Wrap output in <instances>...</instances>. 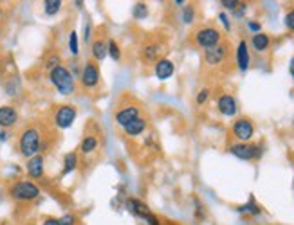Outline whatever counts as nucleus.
<instances>
[{
    "label": "nucleus",
    "mask_w": 294,
    "mask_h": 225,
    "mask_svg": "<svg viewBox=\"0 0 294 225\" xmlns=\"http://www.w3.org/2000/svg\"><path fill=\"white\" fill-rule=\"evenodd\" d=\"M80 80H82V85L85 86L87 90L96 88L101 81L100 65H98L96 62H87L82 68V76H80Z\"/></svg>",
    "instance_id": "obj_7"
},
{
    "label": "nucleus",
    "mask_w": 294,
    "mask_h": 225,
    "mask_svg": "<svg viewBox=\"0 0 294 225\" xmlns=\"http://www.w3.org/2000/svg\"><path fill=\"white\" fill-rule=\"evenodd\" d=\"M289 74H290V78H292V81H294V56L290 58V62H289Z\"/></svg>",
    "instance_id": "obj_40"
},
{
    "label": "nucleus",
    "mask_w": 294,
    "mask_h": 225,
    "mask_svg": "<svg viewBox=\"0 0 294 225\" xmlns=\"http://www.w3.org/2000/svg\"><path fill=\"white\" fill-rule=\"evenodd\" d=\"M62 8V0H46L44 2V11L47 16H55Z\"/></svg>",
    "instance_id": "obj_26"
},
{
    "label": "nucleus",
    "mask_w": 294,
    "mask_h": 225,
    "mask_svg": "<svg viewBox=\"0 0 294 225\" xmlns=\"http://www.w3.org/2000/svg\"><path fill=\"white\" fill-rule=\"evenodd\" d=\"M42 225H60V220H56V218H47Z\"/></svg>",
    "instance_id": "obj_39"
},
{
    "label": "nucleus",
    "mask_w": 294,
    "mask_h": 225,
    "mask_svg": "<svg viewBox=\"0 0 294 225\" xmlns=\"http://www.w3.org/2000/svg\"><path fill=\"white\" fill-rule=\"evenodd\" d=\"M69 49H71V52H73L74 56H78V52H80V40H78V31H71V34H69Z\"/></svg>",
    "instance_id": "obj_28"
},
{
    "label": "nucleus",
    "mask_w": 294,
    "mask_h": 225,
    "mask_svg": "<svg viewBox=\"0 0 294 225\" xmlns=\"http://www.w3.org/2000/svg\"><path fill=\"white\" fill-rule=\"evenodd\" d=\"M229 153L235 155L240 160H256L262 155V148L258 144H251V142H233L229 146Z\"/></svg>",
    "instance_id": "obj_6"
},
{
    "label": "nucleus",
    "mask_w": 294,
    "mask_h": 225,
    "mask_svg": "<svg viewBox=\"0 0 294 225\" xmlns=\"http://www.w3.org/2000/svg\"><path fill=\"white\" fill-rule=\"evenodd\" d=\"M181 20H182V24H193V20H195V8L191 4H186L184 8H182V13H181Z\"/></svg>",
    "instance_id": "obj_27"
},
{
    "label": "nucleus",
    "mask_w": 294,
    "mask_h": 225,
    "mask_svg": "<svg viewBox=\"0 0 294 225\" xmlns=\"http://www.w3.org/2000/svg\"><path fill=\"white\" fill-rule=\"evenodd\" d=\"M217 108L224 117H235L236 114H238V103H236L235 96H231V94L218 96Z\"/></svg>",
    "instance_id": "obj_13"
},
{
    "label": "nucleus",
    "mask_w": 294,
    "mask_h": 225,
    "mask_svg": "<svg viewBox=\"0 0 294 225\" xmlns=\"http://www.w3.org/2000/svg\"><path fill=\"white\" fill-rule=\"evenodd\" d=\"M218 18H220L222 26L226 27V31H229V29H231V22H229V16H227L226 13H220V14H218Z\"/></svg>",
    "instance_id": "obj_37"
},
{
    "label": "nucleus",
    "mask_w": 294,
    "mask_h": 225,
    "mask_svg": "<svg viewBox=\"0 0 294 225\" xmlns=\"http://www.w3.org/2000/svg\"><path fill=\"white\" fill-rule=\"evenodd\" d=\"M195 216H197V218H204L202 204H200L199 200H195Z\"/></svg>",
    "instance_id": "obj_38"
},
{
    "label": "nucleus",
    "mask_w": 294,
    "mask_h": 225,
    "mask_svg": "<svg viewBox=\"0 0 294 225\" xmlns=\"http://www.w3.org/2000/svg\"><path fill=\"white\" fill-rule=\"evenodd\" d=\"M82 153L83 155H91V153H94L96 150L100 148V140H98V137L96 135H87L85 139L82 140Z\"/></svg>",
    "instance_id": "obj_21"
},
{
    "label": "nucleus",
    "mask_w": 294,
    "mask_h": 225,
    "mask_svg": "<svg viewBox=\"0 0 294 225\" xmlns=\"http://www.w3.org/2000/svg\"><path fill=\"white\" fill-rule=\"evenodd\" d=\"M28 173L31 178H42L44 176V157L35 155L28 162Z\"/></svg>",
    "instance_id": "obj_18"
},
{
    "label": "nucleus",
    "mask_w": 294,
    "mask_h": 225,
    "mask_svg": "<svg viewBox=\"0 0 294 225\" xmlns=\"http://www.w3.org/2000/svg\"><path fill=\"white\" fill-rule=\"evenodd\" d=\"M76 108L71 106V104H64V106H60L55 114V124L62 130H67L73 126V122L76 121Z\"/></svg>",
    "instance_id": "obj_10"
},
{
    "label": "nucleus",
    "mask_w": 294,
    "mask_h": 225,
    "mask_svg": "<svg viewBox=\"0 0 294 225\" xmlns=\"http://www.w3.org/2000/svg\"><path fill=\"white\" fill-rule=\"evenodd\" d=\"M60 65V56H51L49 60H47V68H49V70H53V68H56Z\"/></svg>",
    "instance_id": "obj_36"
},
{
    "label": "nucleus",
    "mask_w": 294,
    "mask_h": 225,
    "mask_svg": "<svg viewBox=\"0 0 294 225\" xmlns=\"http://www.w3.org/2000/svg\"><path fill=\"white\" fill-rule=\"evenodd\" d=\"M251 47H253L256 52H267L269 47H271V38L265 32H258V34H253L251 38Z\"/></svg>",
    "instance_id": "obj_19"
},
{
    "label": "nucleus",
    "mask_w": 294,
    "mask_h": 225,
    "mask_svg": "<svg viewBox=\"0 0 294 225\" xmlns=\"http://www.w3.org/2000/svg\"><path fill=\"white\" fill-rule=\"evenodd\" d=\"M209 94H211V90H209V88H206V86H204V88H200L199 94H197V98H195L197 104H204V103H206V101L209 99Z\"/></svg>",
    "instance_id": "obj_29"
},
{
    "label": "nucleus",
    "mask_w": 294,
    "mask_h": 225,
    "mask_svg": "<svg viewBox=\"0 0 294 225\" xmlns=\"http://www.w3.org/2000/svg\"><path fill=\"white\" fill-rule=\"evenodd\" d=\"M19 121V114L13 106H0V126L10 128Z\"/></svg>",
    "instance_id": "obj_17"
},
{
    "label": "nucleus",
    "mask_w": 294,
    "mask_h": 225,
    "mask_svg": "<svg viewBox=\"0 0 294 225\" xmlns=\"http://www.w3.org/2000/svg\"><path fill=\"white\" fill-rule=\"evenodd\" d=\"M40 194V188L37 184H33L31 180H19L17 184H13L11 188V196L19 202H29L35 200Z\"/></svg>",
    "instance_id": "obj_4"
},
{
    "label": "nucleus",
    "mask_w": 294,
    "mask_h": 225,
    "mask_svg": "<svg viewBox=\"0 0 294 225\" xmlns=\"http://www.w3.org/2000/svg\"><path fill=\"white\" fill-rule=\"evenodd\" d=\"M125 206H127V209L132 214L137 216L139 220H145L148 225H161V222H159L157 216L152 212V209H150L143 200H139V198H128Z\"/></svg>",
    "instance_id": "obj_3"
},
{
    "label": "nucleus",
    "mask_w": 294,
    "mask_h": 225,
    "mask_svg": "<svg viewBox=\"0 0 294 225\" xmlns=\"http://www.w3.org/2000/svg\"><path fill=\"white\" fill-rule=\"evenodd\" d=\"M49 80L62 96H73L76 92V81H74L73 72L64 65H58L56 68L49 70Z\"/></svg>",
    "instance_id": "obj_1"
},
{
    "label": "nucleus",
    "mask_w": 294,
    "mask_h": 225,
    "mask_svg": "<svg viewBox=\"0 0 294 225\" xmlns=\"http://www.w3.org/2000/svg\"><path fill=\"white\" fill-rule=\"evenodd\" d=\"M0 140H8V132L0 130Z\"/></svg>",
    "instance_id": "obj_41"
},
{
    "label": "nucleus",
    "mask_w": 294,
    "mask_h": 225,
    "mask_svg": "<svg viewBox=\"0 0 294 225\" xmlns=\"http://www.w3.org/2000/svg\"><path fill=\"white\" fill-rule=\"evenodd\" d=\"M148 13H150V9L145 2H137V4L132 8V16L136 18V20H145V18H148Z\"/></svg>",
    "instance_id": "obj_25"
},
{
    "label": "nucleus",
    "mask_w": 294,
    "mask_h": 225,
    "mask_svg": "<svg viewBox=\"0 0 294 225\" xmlns=\"http://www.w3.org/2000/svg\"><path fill=\"white\" fill-rule=\"evenodd\" d=\"M195 44L202 47L204 50L209 49V47H215V45L222 44V32L218 31L217 27L211 26L200 27L199 31L195 32Z\"/></svg>",
    "instance_id": "obj_5"
},
{
    "label": "nucleus",
    "mask_w": 294,
    "mask_h": 225,
    "mask_svg": "<svg viewBox=\"0 0 294 225\" xmlns=\"http://www.w3.org/2000/svg\"><path fill=\"white\" fill-rule=\"evenodd\" d=\"M231 134L238 142H249L254 135V124L247 117H238L231 126Z\"/></svg>",
    "instance_id": "obj_8"
},
{
    "label": "nucleus",
    "mask_w": 294,
    "mask_h": 225,
    "mask_svg": "<svg viewBox=\"0 0 294 225\" xmlns=\"http://www.w3.org/2000/svg\"><path fill=\"white\" fill-rule=\"evenodd\" d=\"M107 54L114 62H121V47H119V44L114 38L107 40Z\"/></svg>",
    "instance_id": "obj_24"
},
{
    "label": "nucleus",
    "mask_w": 294,
    "mask_h": 225,
    "mask_svg": "<svg viewBox=\"0 0 294 225\" xmlns=\"http://www.w3.org/2000/svg\"><path fill=\"white\" fill-rule=\"evenodd\" d=\"M247 29L251 32H254V34L262 32V26H260V22H254V20H249V22H247Z\"/></svg>",
    "instance_id": "obj_33"
},
{
    "label": "nucleus",
    "mask_w": 294,
    "mask_h": 225,
    "mask_svg": "<svg viewBox=\"0 0 294 225\" xmlns=\"http://www.w3.org/2000/svg\"><path fill=\"white\" fill-rule=\"evenodd\" d=\"M227 56V47L224 44H218L215 47H209V49L204 50V62L209 67H218L222 63L226 62Z\"/></svg>",
    "instance_id": "obj_12"
},
{
    "label": "nucleus",
    "mask_w": 294,
    "mask_h": 225,
    "mask_svg": "<svg viewBox=\"0 0 294 225\" xmlns=\"http://www.w3.org/2000/svg\"><path fill=\"white\" fill-rule=\"evenodd\" d=\"M91 52H92V58L96 60V63L98 62H103L109 54H107V42L101 40V38H98V40L92 42L91 45Z\"/></svg>",
    "instance_id": "obj_20"
},
{
    "label": "nucleus",
    "mask_w": 294,
    "mask_h": 225,
    "mask_svg": "<svg viewBox=\"0 0 294 225\" xmlns=\"http://www.w3.org/2000/svg\"><path fill=\"white\" fill-rule=\"evenodd\" d=\"M78 153L76 152H69L67 155L64 157V171H62V175H69V173H73L74 170L78 168Z\"/></svg>",
    "instance_id": "obj_22"
},
{
    "label": "nucleus",
    "mask_w": 294,
    "mask_h": 225,
    "mask_svg": "<svg viewBox=\"0 0 294 225\" xmlns=\"http://www.w3.org/2000/svg\"><path fill=\"white\" fill-rule=\"evenodd\" d=\"M238 212L240 214H251V216H256L262 212V209H260V206L256 204V200H254V196H249V202L244 204V206L238 207Z\"/></svg>",
    "instance_id": "obj_23"
},
{
    "label": "nucleus",
    "mask_w": 294,
    "mask_h": 225,
    "mask_svg": "<svg viewBox=\"0 0 294 225\" xmlns=\"http://www.w3.org/2000/svg\"><path fill=\"white\" fill-rule=\"evenodd\" d=\"M91 36H92V24H91V20H87L85 22V32H83V40L91 42Z\"/></svg>",
    "instance_id": "obj_35"
},
{
    "label": "nucleus",
    "mask_w": 294,
    "mask_h": 225,
    "mask_svg": "<svg viewBox=\"0 0 294 225\" xmlns=\"http://www.w3.org/2000/svg\"><path fill=\"white\" fill-rule=\"evenodd\" d=\"M146 128H148V121L141 116V117H137V119H134L132 122H128L127 126H123V132H125L127 137H132V139H134V137H141V135L145 134Z\"/></svg>",
    "instance_id": "obj_16"
},
{
    "label": "nucleus",
    "mask_w": 294,
    "mask_h": 225,
    "mask_svg": "<svg viewBox=\"0 0 294 225\" xmlns=\"http://www.w3.org/2000/svg\"><path fill=\"white\" fill-rule=\"evenodd\" d=\"M173 4H175L177 8H184V4H186V2H184V0H175V2H173Z\"/></svg>",
    "instance_id": "obj_42"
},
{
    "label": "nucleus",
    "mask_w": 294,
    "mask_h": 225,
    "mask_svg": "<svg viewBox=\"0 0 294 225\" xmlns=\"http://www.w3.org/2000/svg\"><path fill=\"white\" fill-rule=\"evenodd\" d=\"M251 65V54H249V45L245 40H240L236 45V67L240 72H245Z\"/></svg>",
    "instance_id": "obj_15"
},
{
    "label": "nucleus",
    "mask_w": 294,
    "mask_h": 225,
    "mask_svg": "<svg viewBox=\"0 0 294 225\" xmlns=\"http://www.w3.org/2000/svg\"><path fill=\"white\" fill-rule=\"evenodd\" d=\"M220 4H222V8H224V9H229V11H235V9L240 6V0H222Z\"/></svg>",
    "instance_id": "obj_32"
},
{
    "label": "nucleus",
    "mask_w": 294,
    "mask_h": 225,
    "mask_svg": "<svg viewBox=\"0 0 294 225\" xmlns=\"http://www.w3.org/2000/svg\"><path fill=\"white\" fill-rule=\"evenodd\" d=\"M164 45L161 42H148L141 47V60L145 65H155L159 60L163 58Z\"/></svg>",
    "instance_id": "obj_9"
},
{
    "label": "nucleus",
    "mask_w": 294,
    "mask_h": 225,
    "mask_svg": "<svg viewBox=\"0 0 294 225\" xmlns=\"http://www.w3.org/2000/svg\"><path fill=\"white\" fill-rule=\"evenodd\" d=\"M245 11H247V4H245V2H240V6L233 11V14H235L236 18H242L245 14Z\"/></svg>",
    "instance_id": "obj_34"
},
{
    "label": "nucleus",
    "mask_w": 294,
    "mask_h": 225,
    "mask_svg": "<svg viewBox=\"0 0 294 225\" xmlns=\"http://www.w3.org/2000/svg\"><path fill=\"white\" fill-rule=\"evenodd\" d=\"M154 74L159 81L170 80V78L175 74V63L170 58H166V56H163V58L154 65Z\"/></svg>",
    "instance_id": "obj_14"
},
{
    "label": "nucleus",
    "mask_w": 294,
    "mask_h": 225,
    "mask_svg": "<svg viewBox=\"0 0 294 225\" xmlns=\"http://www.w3.org/2000/svg\"><path fill=\"white\" fill-rule=\"evenodd\" d=\"M20 153L24 157H35L38 155V152L42 150V139H40V132L37 128H26L20 135V142H19Z\"/></svg>",
    "instance_id": "obj_2"
},
{
    "label": "nucleus",
    "mask_w": 294,
    "mask_h": 225,
    "mask_svg": "<svg viewBox=\"0 0 294 225\" xmlns=\"http://www.w3.org/2000/svg\"><path fill=\"white\" fill-rule=\"evenodd\" d=\"M141 116L143 114H141V108L137 104H125V106L118 108V112L114 114V121H116V124L123 128V126H127L128 122H132L134 119H137Z\"/></svg>",
    "instance_id": "obj_11"
},
{
    "label": "nucleus",
    "mask_w": 294,
    "mask_h": 225,
    "mask_svg": "<svg viewBox=\"0 0 294 225\" xmlns=\"http://www.w3.org/2000/svg\"><path fill=\"white\" fill-rule=\"evenodd\" d=\"M60 225H76V216L67 212V214H64L60 218Z\"/></svg>",
    "instance_id": "obj_31"
},
{
    "label": "nucleus",
    "mask_w": 294,
    "mask_h": 225,
    "mask_svg": "<svg viewBox=\"0 0 294 225\" xmlns=\"http://www.w3.org/2000/svg\"><path fill=\"white\" fill-rule=\"evenodd\" d=\"M283 22H285V27H287L289 31H292V32H294V8H292V9H289V11L285 13Z\"/></svg>",
    "instance_id": "obj_30"
}]
</instances>
